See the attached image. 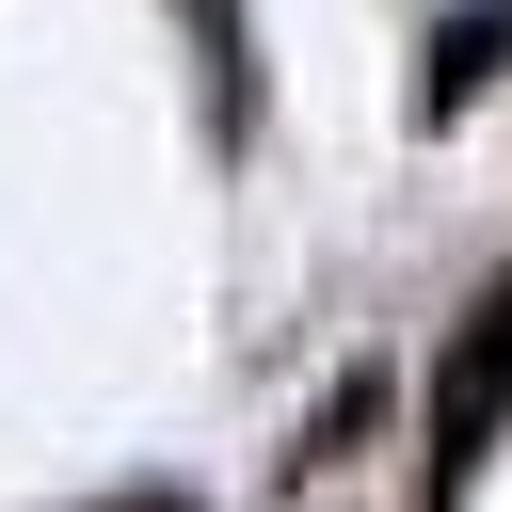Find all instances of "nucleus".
<instances>
[{"label": "nucleus", "instance_id": "nucleus-1", "mask_svg": "<svg viewBox=\"0 0 512 512\" xmlns=\"http://www.w3.org/2000/svg\"><path fill=\"white\" fill-rule=\"evenodd\" d=\"M496 384H512V304H480V320H464V352H448V448H432L448 480L480 464V416H496Z\"/></svg>", "mask_w": 512, "mask_h": 512}]
</instances>
